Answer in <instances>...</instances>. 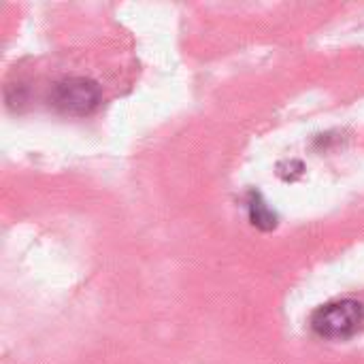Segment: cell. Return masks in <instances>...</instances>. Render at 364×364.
Wrapping results in <instances>:
<instances>
[{"mask_svg":"<svg viewBox=\"0 0 364 364\" xmlns=\"http://www.w3.org/2000/svg\"><path fill=\"white\" fill-rule=\"evenodd\" d=\"M49 100L60 113L83 117V115H90L98 107L100 87L92 79L70 77V79H64V81L55 83Z\"/></svg>","mask_w":364,"mask_h":364,"instance_id":"1","label":"cell"},{"mask_svg":"<svg viewBox=\"0 0 364 364\" xmlns=\"http://www.w3.org/2000/svg\"><path fill=\"white\" fill-rule=\"evenodd\" d=\"M364 322V307L356 301H337L320 307L314 318L311 326L318 335L339 339L356 333Z\"/></svg>","mask_w":364,"mask_h":364,"instance_id":"2","label":"cell"},{"mask_svg":"<svg viewBox=\"0 0 364 364\" xmlns=\"http://www.w3.org/2000/svg\"><path fill=\"white\" fill-rule=\"evenodd\" d=\"M247 209H250V220H252L254 226H258V228H262V230H271V228L277 226V215H275V211L269 209V205L262 200L260 194H252V196H250Z\"/></svg>","mask_w":364,"mask_h":364,"instance_id":"3","label":"cell"}]
</instances>
